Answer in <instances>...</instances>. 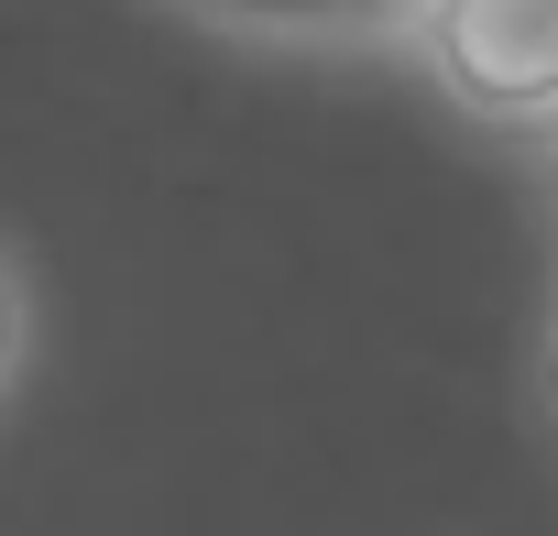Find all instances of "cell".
I'll use <instances>...</instances> for the list:
<instances>
[{
  "label": "cell",
  "instance_id": "obj_5",
  "mask_svg": "<svg viewBox=\"0 0 558 536\" xmlns=\"http://www.w3.org/2000/svg\"><path fill=\"white\" fill-rule=\"evenodd\" d=\"M547 394H558V340H547Z\"/></svg>",
  "mask_w": 558,
  "mask_h": 536
},
{
  "label": "cell",
  "instance_id": "obj_2",
  "mask_svg": "<svg viewBox=\"0 0 558 536\" xmlns=\"http://www.w3.org/2000/svg\"><path fill=\"white\" fill-rule=\"evenodd\" d=\"M197 12H219L241 34H318V45H340V34H405L416 0H197Z\"/></svg>",
  "mask_w": 558,
  "mask_h": 536
},
{
  "label": "cell",
  "instance_id": "obj_3",
  "mask_svg": "<svg viewBox=\"0 0 558 536\" xmlns=\"http://www.w3.org/2000/svg\"><path fill=\"white\" fill-rule=\"evenodd\" d=\"M12 362H23V275L0 263V383H12Z\"/></svg>",
  "mask_w": 558,
  "mask_h": 536
},
{
  "label": "cell",
  "instance_id": "obj_4",
  "mask_svg": "<svg viewBox=\"0 0 558 536\" xmlns=\"http://www.w3.org/2000/svg\"><path fill=\"white\" fill-rule=\"evenodd\" d=\"M547 197H558V121H547Z\"/></svg>",
  "mask_w": 558,
  "mask_h": 536
},
{
  "label": "cell",
  "instance_id": "obj_1",
  "mask_svg": "<svg viewBox=\"0 0 558 536\" xmlns=\"http://www.w3.org/2000/svg\"><path fill=\"white\" fill-rule=\"evenodd\" d=\"M405 45L482 121H558V0H416Z\"/></svg>",
  "mask_w": 558,
  "mask_h": 536
}]
</instances>
